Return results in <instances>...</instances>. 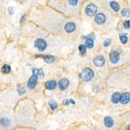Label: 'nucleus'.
Wrapping results in <instances>:
<instances>
[{
    "instance_id": "obj_1",
    "label": "nucleus",
    "mask_w": 130,
    "mask_h": 130,
    "mask_svg": "<svg viewBox=\"0 0 130 130\" xmlns=\"http://www.w3.org/2000/svg\"><path fill=\"white\" fill-rule=\"evenodd\" d=\"M76 30H77V24L73 20H68V21L65 22L63 25V31H64V34H68V35L75 33Z\"/></svg>"
},
{
    "instance_id": "obj_2",
    "label": "nucleus",
    "mask_w": 130,
    "mask_h": 130,
    "mask_svg": "<svg viewBox=\"0 0 130 130\" xmlns=\"http://www.w3.org/2000/svg\"><path fill=\"white\" fill-rule=\"evenodd\" d=\"M80 76H81V78H82V80L83 81V82H90V81L93 78L94 72L91 68H85L82 71Z\"/></svg>"
},
{
    "instance_id": "obj_3",
    "label": "nucleus",
    "mask_w": 130,
    "mask_h": 130,
    "mask_svg": "<svg viewBox=\"0 0 130 130\" xmlns=\"http://www.w3.org/2000/svg\"><path fill=\"white\" fill-rule=\"evenodd\" d=\"M47 45L48 44L45 39L41 38H37L34 42V47H35L39 52H43V51H45L46 50V48H47Z\"/></svg>"
},
{
    "instance_id": "obj_4",
    "label": "nucleus",
    "mask_w": 130,
    "mask_h": 130,
    "mask_svg": "<svg viewBox=\"0 0 130 130\" xmlns=\"http://www.w3.org/2000/svg\"><path fill=\"white\" fill-rule=\"evenodd\" d=\"M85 13L88 17H93L97 13V6L93 3H89L85 6Z\"/></svg>"
},
{
    "instance_id": "obj_5",
    "label": "nucleus",
    "mask_w": 130,
    "mask_h": 130,
    "mask_svg": "<svg viewBox=\"0 0 130 130\" xmlns=\"http://www.w3.org/2000/svg\"><path fill=\"white\" fill-rule=\"evenodd\" d=\"M38 74L32 72V75L30 77L28 81H27V87H28V89H34V87L37 85V82H38Z\"/></svg>"
},
{
    "instance_id": "obj_6",
    "label": "nucleus",
    "mask_w": 130,
    "mask_h": 130,
    "mask_svg": "<svg viewBox=\"0 0 130 130\" xmlns=\"http://www.w3.org/2000/svg\"><path fill=\"white\" fill-rule=\"evenodd\" d=\"M107 17L103 13H99L95 15L94 17V22L97 25H102L106 22Z\"/></svg>"
},
{
    "instance_id": "obj_7",
    "label": "nucleus",
    "mask_w": 130,
    "mask_h": 130,
    "mask_svg": "<svg viewBox=\"0 0 130 130\" xmlns=\"http://www.w3.org/2000/svg\"><path fill=\"white\" fill-rule=\"evenodd\" d=\"M93 64L97 68H102L105 64V58L102 55H97L94 57Z\"/></svg>"
},
{
    "instance_id": "obj_8",
    "label": "nucleus",
    "mask_w": 130,
    "mask_h": 130,
    "mask_svg": "<svg viewBox=\"0 0 130 130\" xmlns=\"http://www.w3.org/2000/svg\"><path fill=\"white\" fill-rule=\"evenodd\" d=\"M109 59H110V61L112 63V64H115L119 61L120 59V55L117 51H112V52L110 53V55H109Z\"/></svg>"
},
{
    "instance_id": "obj_9",
    "label": "nucleus",
    "mask_w": 130,
    "mask_h": 130,
    "mask_svg": "<svg viewBox=\"0 0 130 130\" xmlns=\"http://www.w3.org/2000/svg\"><path fill=\"white\" fill-rule=\"evenodd\" d=\"M69 84H70V82L68 78H61L59 82H58V87L60 90H65L69 86Z\"/></svg>"
},
{
    "instance_id": "obj_10",
    "label": "nucleus",
    "mask_w": 130,
    "mask_h": 130,
    "mask_svg": "<svg viewBox=\"0 0 130 130\" xmlns=\"http://www.w3.org/2000/svg\"><path fill=\"white\" fill-rule=\"evenodd\" d=\"M130 102V92H126L121 94L120 97V103L122 104H127Z\"/></svg>"
},
{
    "instance_id": "obj_11",
    "label": "nucleus",
    "mask_w": 130,
    "mask_h": 130,
    "mask_svg": "<svg viewBox=\"0 0 130 130\" xmlns=\"http://www.w3.org/2000/svg\"><path fill=\"white\" fill-rule=\"evenodd\" d=\"M85 45L86 46L87 48L89 49H92L94 46V38L92 37V34H90V35L87 36L85 38Z\"/></svg>"
},
{
    "instance_id": "obj_12",
    "label": "nucleus",
    "mask_w": 130,
    "mask_h": 130,
    "mask_svg": "<svg viewBox=\"0 0 130 130\" xmlns=\"http://www.w3.org/2000/svg\"><path fill=\"white\" fill-rule=\"evenodd\" d=\"M57 85V83L55 80H50L46 82L45 87H46V89L48 90H53L56 89Z\"/></svg>"
},
{
    "instance_id": "obj_13",
    "label": "nucleus",
    "mask_w": 130,
    "mask_h": 130,
    "mask_svg": "<svg viewBox=\"0 0 130 130\" xmlns=\"http://www.w3.org/2000/svg\"><path fill=\"white\" fill-rule=\"evenodd\" d=\"M11 125V121L7 118H2L0 119V126L3 128H8Z\"/></svg>"
},
{
    "instance_id": "obj_14",
    "label": "nucleus",
    "mask_w": 130,
    "mask_h": 130,
    "mask_svg": "<svg viewBox=\"0 0 130 130\" xmlns=\"http://www.w3.org/2000/svg\"><path fill=\"white\" fill-rule=\"evenodd\" d=\"M103 123L106 127L111 128L114 125V120L110 116H107V117L103 118Z\"/></svg>"
},
{
    "instance_id": "obj_15",
    "label": "nucleus",
    "mask_w": 130,
    "mask_h": 130,
    "mask_svg": "<svg viewBox=\"0 0 130 130\" xmlns=\"http://www.w3.org/2000/svg\"><path fill=\"white\" fill-rule=\"evenodd\" d=\"M120 97H121L120 92H114L111 97V100L113 103H118L120 102Z\"/></svg>"
},
{
    "instance_id": "obj_16",
    "label": "nucleus",
    "mask_w": 130,
    "mask_h": 130,
    "mask_svg": "<svg viewBox=\"0 0 130 130\" xmlns=\"http://www.w3.org/2000/svg\"><path fill=\"white\" fill-rule=\"evenodd\" d=\"M110 7L115 11V12H118L120 10V6L117 2L115 1H111L110 2Z\"/></svg>"
},
{
    "instance_id": "obj_17",
    "label": "nucleus",
    "mask_w": 130,
    "mask_h": 130,
    "mask_svg": "<svg viewBox=\"0 0 130 130\" xmlns=\"http://www.w3.org/2000/svg\"><path fill=\"white\" fill-rule=\"evenodd\" d=\"M42 59L44 60V61L47 64H51V63H53L54 62V57L53 56H50V55H46V56H43L42 57Z\"/></svg>"
},
{
    "instance_id": "obj_18",
    "label": "nucleus",
    "mask_w": 130,
    "mask_h": 130,
    "mask_svg": "<svg viewBox=\"0 0 130 130\" xmlns=\"http://www.w3.org/2000/svg\"><path fill=\"white\" fill-rule=\"evenodd\" d=\"M119 39H120L121 42H122V44L127 43V42H128V36H127V34H125V33H121L119 34Z\"/></svg>"
},
{
    "instance_id": "obj_19",
    "label": "nucleus",
    "mask_w": 130,
    "mask_h": 130,
    "mask_svg": "<svg viewBox=\"0 0 130 130\" xmlns=\"http://www.w3.org/2000/svg\"><path fill=\"white\" fill-rule=\"evenodd\" d=\"M78 0H68V6L71 8H76L78 6Z\"/></svg>"
},
{
    "instance_id": "obj_20",
    "label": "nucleus",
    "mask_w": 130,
    "mask_h": 130,
    "mask_svg": "<svg viewBox=\"0 0 130 130\" xmlns=\"http://www.w3.org/2000/svg\"><path fill=\"white\" fill-rule=\"evenodd\" d=\"M121 14H122V17H130V9L129 8H124L122 10Z\"/></svg>"
},
{
    "instance_id": "obj_21",
    "label": "nucleus",
    "mask_w": 130,
    "mask_h": 130,
    "mask_svg": "<svg viewBox=\"0 0 130 130\" xmlns=\"http://www.w3.org/2000/svg\"><path fill=\"white\" fill-rule=\"evenodd\" d=\"M11 71V68L10 67V65H7V64H5L3 66L2 68V71L4 73V74H9L10 72Z\"/></svg>"
},
{
    "instance_id": "obj_22",
    "label": "nucleus",
    "mask_w": 130,
    "mask_h": 130,
    "mask_svg": "<svg viewBox=\"0 0 130 130\" xmlns=\"http://www.w3.org/2000/svg\"><path fill=\"white\" fill-rule=\"evenodd\" d=\"M49 105H50V108L52 109V110H55V109L57 108V102L54 100H50L49 102Z\"/></svg>"
},
{
    "instance_id": "obj_23",
    "label": "nucleus",
    "mask_w": 130,
    "mask_h": 130,
    "mask_svg": "<svg viewBox=\"0 0 130 130\" xmlns=\"http://www.w3.org/2000/svg\"><path fill=\"white\" fill-rule=\"evenodd\" d=\"M86 49L87 47L85 44H81V45H79V46H78V50H79L81 53H82V54H84V53L86 52Z\"/></svg>"
},
{
    "instance_id": "obj_24",
    "label": "nucleus",
    "mask_w": 130,
    "mask_h": 130,
    "mask_svg": "<svg viewBox=\"0 0 130 130\" xmlns=\"http://www.w3.org/2000/svg\"><path fill=\"white\" fill-rule=\"evenodd\" d=\"M69 103L75 104V100H74V99H66V100L63 101V104H64V105H68V104H69Z\"/></svg>"
},
{
    "instance_id": "obj_25",
    "label": "nucleus",
    "mask_w": 130,
    "mask_h": 130,
    "mask_svg": "<svg viewBox=\"0 0 130 130\" xmlns=\"http://www.w3.org/2000/svg\"><path fill=\"white\" fill-rule=\"evenodd\" d=\"M18 92H19V94L20 95H23L25 92V89H24V87H22V86H20V85H18Z\"/></svg>"
},
{
    "instance_id": "obj_26",
    "label": "nucleus",
    "mask_w": 130,
    "mask_h": 130,
    "mask_svg": "<svg viewBox=\"0 0 130 130\" xmlns=\"http://www.w3.org/2000/svg\"><path fill=\"white\" fill-rule=\"evenodd\" d=\"M111 38L106 39V40L103 42V46H105V47H107V46H109L111 45Z\"/></svg>"
},
{
    "instance_id": "obj_27",
    "label": "nucleus",
    "mask_w": 130,
    "mask_h": 130,
    "mask_svg": "<svg viewBox=\"0 0 130 130\" xmlns=\"http://www.w3.org/2000/svg\"><path fill=\"white\" fill-rule=\"evenodd\" d=\"M124 26L125 28H130V20H125L124 22Z\"/></svg>"
},
{
    "instance_id": "obj_28",
    "label": "nucleus",
    "mask_w": 130,
    "mask_h": 130,
    "mask_svg": "<svg viewBox=\"0 0 130 130\" xmlns=\"http://www.w3.org/2000/svg\"><path fill=\"white\" fill-rule=\"evenodd\" d=\"M8 11H9V13H10V14H13V12H14L13 7H12V6H10V7L8 8Z\"/></svg>"
},
{
    "instance_id": "obj_29",
    "label": "nucleus",
    "mask_w": 130,
    "mask_h": 130,
    "mask_svg": "<svg viewBox=\"0 0 130 130\" xmlns=\"http://www.w3.org/2000/svg\"><path fill=\"white\" fill-rule=\"evenodd\" d=\"M26 17H27V16L26 15H24V16H23V17H21V19H20V23H23V22H24V20L25 19H26Z\"/></svg>"
},
{
    "instance_id": "obj_30",
    "label": "nucleus",
    "mask_w": 130,
    "mask_h": 130,
    "mask_svg": "<svg viewBox=\"0 0 130 130\" xmlns=\"http://www.w3.org/2000/svg\"><path fill=\"white\" fill-rule=\"evenodd\" d=\"M126 130H130V125H129V126L127 127V129H126Z\"/></svg>"
},
{
    "instance_id": "obj_31",
    "label": "nucleus",
    "mask_w": 130,
    "mask_h": 130,
    "mask_svg": "<svg viewBox=\"0 0 130 130\" xmlns=\"http://www.w3.org/2000/svg\"><path fill=\"white\" fill-rule=\"evenodd\" d=\"M31 130H37L36 129H31Z\"/></svg>"
}]
</instances>
